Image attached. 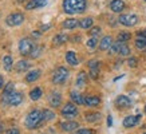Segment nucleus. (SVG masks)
<instances>
[{
  "mask_svg": "<svg viewBox=\"0 0 146 134\" xmlns=\"http://www.w3.org/2000/svg\"><path fill=\"white\" fill-rule=\"evenodd\" d=\"M87 83V74L84 71H80L76 76V86L78 87H84Z\"/></svg>",
  "mask_w": 146,
  "mask_h": 134,
  "instance_id": "18",
  "label": "nucleus"
},
{
  "mask_svg": "<svg viewBox=\"0 0 146 134\" xmlns=\"http://www.w3.org/2000/svg\"><path fill=\"white\" fill-rule=\"evenodd\" d=\"M66 60L67 63H70L71 66H76L78 64V58H76V54L74 51H68L66 54Z\"/></svg>",
  "mask_w": 146,
  "mask_h": 134,
  "instance_id": "21",
  "label": "nucleus"
},
{
  "mask_svg": "<svg viewBox=\"0 0 146 134\" xmlns=\"http://www.w3.org/2000/svg\"><path fill=\"white\" fill-rule=\"evenodd\" d=\"M118 20H119L121 24H123V26H126V27H133L138 23V16L137 15L127 13V15H121Z\"/></svg>",
  "mask_w": 146,
  "mask_h": 134,
  "instance_id": "9",
  "label": "nucleus"
},
{
  "mask_svg": "<svg viewBox=\"0 0 146 134\" xmlns=\"http://www.w3.org/2000/svg\"><path fill=\"white\" fill-rule=\"evenodd\" d=\"M70 97L75 105H82V103H84V98L80 95V93H78V91H71Z\"/></svg>",
  "mask_w": 146,
  "mask_h": 134,
  "instance_id": "20",
  "label": "nucleus"
},
{
  "mask_svg": "<svg viewBox=\"0 0 146 134\" xmlns=\"http://www.w3.org/2000/svg\"><path fill=\"white\" fill-rule=\"evenodd\" d=\"M97 44H98V39L95 36H93V38H90V39L87 40V47H90V48H94Z\"/></svg>",
  "mask_w": 146,
  "mask_h": 134,
  "instance_id": "33",
  "label": "nucleus"
},
{
  "mask_svg": "<svg viewBox=\"0 0 146 134\" xmlns=\"http://www.w3.org/2000/svg\"><path fill=\"white\" fill-rule=\"evenodd\" d=\"M113 38L111 36H105V38H102V40L99 42V50H102V51H106V50H109L113 46Z\"/></svg>",
  "mask_w": 146,
  "mask_h": 134,
  "instance_id": "14",
  "label": "nucleus"
},
{
  "mask_svg": "<svg viewBox=\"0 0 146 134\" xmlns=\"http://www.w3.org/2000/svg\"><path fill=\"white\" fill-rule=\"evenodd\" d=\"M3 130H4V126H3V123L0 122V133H3Z\"/></svg>",
  "mask_w": 146,
  "mask_h": 134,
  "instance_id": "44",
  "label": "nucleus"
},
{
  "mask_svg": "<svg viewBox=\"0 0 146 134\" xmlns=\"http://www.w3.org/2000/svg\"><path fill=\"white\" fill-rule=\"evenodd\" d=\"M7 134H20V131H19L18 129H15V127H13V129L8 130V131H7Z\"/></svg>",
  "mask_w": 146,
  "mask_h": 134,
  "instance_id": "41",
  "label": "nucleus"
},
{
  "mask_svg": "<svg viewBox=\"0 0 146 134\" xmlns=\"http://www.w3.org/2000/svg\"><path fill=\"white\" fill-rule=\"evenodd\" d=\"M13 89H15V85H13L12 82L7 83V85L4 86V89H3V99L7 98L11 93H13ZM3 99H1V101H3Z\"/></svg>",
  "mask_w": 146,
  "mask_h": 134,
  "instance_id": "25",
  "label": "nucleus"
},
{
  "mask_svg": "<svg viewBox=\"0 0 146 134\" xmlns=\"http://www.w3.org/2000/svg\"><path fill=\"white\" fill-rule=\"evenodd\" d=\"M75 134H93V130H90V129H79Z\"/></svg>",
  "mask_w": 146,
  "mask_h": 134,
  "instance_id": "38",
  "label": "nucleus"
},
{
  "mask_svg": "<svg viewBox=\"0 0 146 134\" xmlns=\"http://www.w3.org/2000/svg\"><path fill=\"white\" fill-rule=\"evenodd\" d=\"M135 47H137L138 50L146 51V38H139V36H138L137 40H135Z\"/></svg>",
  "mask_w": 146,
  "mask_h": 134,
  "instance_id": "29",
  "label": "nucleus"
},
{
  "mask_svg": "<svg viewBox=\"0 0 146 134\" xmlns=\"http://www.w3.org/2000/svg\"><path fill=\"white\" fill-rule=\"evenodd\" d=\"M84 118L87 122H97V121L101 119V114L99 113H86Z\"/></svg>",
  "mask_w": 146,
  "mask_h": 134,
  "instance_id": "27",
  "label": "nucleus"
},
{
  "mask_svg": "<svg viewBox=\"0 0 146 134\" xmlns=\"http://www.w3.org/2000/svg\"><path fill=\"white\" fill-rule=\"evenodd\" d=\"M110 8L113 12H121V11H123V8H125V3L122 0H111Z\"/></svg>",
  "mask_w": 146,
  "mask_h": 134,
  "instance_id": "16",
  "label": "nucleus"
},
{
  "mask_svg": "<svg viewBox=\"0 0 146 134\" xmlns=\"http://www.w3.org/2000/svg\"><path fill=\"white\" fill-rule=\"evenodd\" d=\"M42 47H40V46H35V48H34V51H32V54H31V56L32 58H38V56H39L40 55V52H42Z\"/></svg>",
  "mask_w": 146,
  "mask_h": 134,
  "instance_id": "34",
  "label": "nucleus"
},
{
  "mask_svg": "<svg viewBox=\"0 0 146 134\" xmlns=\"http://www.w3.org/2000/svg\"><path fill=\"white\" fill-rule=\"evenodd\" d=\"M44 122L46 121L43 118V111H40V110H32L27 115L26 121H24V125H26L27 129H38Z\"/></svg>",
  "mask_w": 146,
  "mask_h": 134,
  "instance_id": "2",
  "label": "nucleus"
},
{
  "mask_svg": "<svg viewBox=\"0 0 146 134\" xmlns=\"http://www.w3.org/2000/svg\"><path fill=\"white\" fill-rule=\"evenodd\" d=\"M39 35H40L39 32H32V36H39Z\"/></svg>",
  "mask_w": 146,
  "mask_h": 134,
  "instance_id": "45",
  "label": "nucleus"
},
{
  "mask_svg": "<svg viewBox=\"0 0 146 134\" xmlns=\"http://www.w3.org/2000/svg\"><path fill=\"white\" fill-rule=\"evenodd\" d=\"M115 103H117V106L121 107V109H127V107L131 106V101H130V98L126 97V95H119V97L117 98V101H115Z\"/></svg>",
  "mask_w": 146,
  "mask_h": 134,
  "instance_id": "11",
  "label": "nucleus"
},
{
  "mask_svg": "<svg viewBox=\"0 0 146 134\" xmlns=\"http://www.w3.org/2000/svg\"><path fill=\"white\" fill-rule=\"evenodd\" d=\"M68 78V70L66 67H58L52 74V82L55 85H63Z\"/></svg>",
  "mask_w": 146,
  "mask_h": 134,
  "instance_id": "4",
  "label": "nucleus"
},
{
  "mask_svg": "<svg viewBox=\"0 0 146 134\" xmlns=\"http://www.w3.org/2000/svg\"><path fill=\"white\" fill-rule=\"evenodd\" d=\"M43 118H44L46 122H47V121H52L54 118H55V114H54L51 110L46 109V110H43Z\"/></svg>",
  "mask_w": 146,
  "mask_h": 134,
  "instance_id": "31",
  "label": "nucleus"
},
{
  "mask_svg": "<svg viewBox=\"0 0 146 134\" xmlns=\"http://www.w3.org/2000/svg\"><path fill=\"white\" fill-rule=\"evenodd\" d=\"M101 103V98H98L95 95H87L84 98V105L86 106H91V107H95Z\"/></svg>",
  "mask_w": 146,
  "mask_h": 134,
  "instance_id": "15",
  "label": "nucleus"
},
{
  "mask_svg": "<svg viewBox=\"0 0 146 134\" xmlns=\"http://www.w3.org/2000/svg\"><path fill=\"white\" fill-rule=\"evenodd\" d=\"M60 127H62L63 131H72V130H75L76 127H79V125H78V122L68 121V122H63V123H60Z\"/></svg>",
  "mask_w": 146,
  "mask_h": 134,
  "instance_id": "17",
  "label": "nucleus"
},
{
  "mask_svg": "<svg viewBox=\"0 0 146 134\" xmlns=\"http://www.w3.org/2000/svg\"><path fill=\"white\" fill-rule=\"evenodd\" d=\"M110 54H119L122 56H126L130 54V48L127 47L126 43H122V42H114L113 46L109 48Z\"/></svg>",
  "mask_w": 146,
  "mask_h": 134,
  "instance_id": "5",
  "label": "nucleus"
},
{
  "mask_svg": "<svg viewBox=\"0 0 146 134\" xmlns=\"http://www.w3.org/2000/svg\"><path fill=\"white\" fill-rule=\"evenodd\" d=\"M93 19L91 18H84V19H80L79 20V27L84 28V30H87V28H91L93 27Z\"/></svg>",
  "mask_w": 146,
  "mask_h": 134,
  "instance_id": "26",
  "label": "nucleus"
},
{
  "mask_svg": "<svg viewBox=\"0 0 146 134\" xmlns=\"http://www.w3.org/2000/svg\"><path fill=\"white\" fill-rule=\"evenodd\" d=\"M111 123H113V119H111V117H109V118H107V125L111 126Z\"/></svg>",
  "mask_w": 146,
  "mask_h": 134,
  "instance_id": "43",
  "label": "nucleus"
},
{
  "mask_svg": "<svg viewBox=\"0 0 146 134\" xmlns=\"http://www.w3.org/2000/svg\"><path fill=\"white\" fill-rule=\"evenodd\" d=\"M15 68H16V71H18V72L27 71V70L30 68V63L27 62V60H20V62L16 63V66H15Z\"/></svg>",
  "mask_w": 146,
  "mask_h": 134,
  "instance_id": "24",
  "label": "nucleus"
},
{
  "mask_svg": "<svg viewBox=\"0 0 146 134\" xmlns=\"http://www.w3.org/2000/svg\"><path fill=\"white\" fill-rule=\"evenodd\" d=\"M3 66H4V68L7 70V71H9L11 68H12V58L11 56H4V59H3Z\"/></svg>",
  "mask_w": 146,
  "mask_h": 134,
  "instance_id": "30",
  "label": "nucleus"
},
{
  "mask_svg": "<svg viewBox=\"0 0 146 134\" xmlns=\"http://www.w3.org/2000/svg\"><path fill=\"white\" fill-rule=\"evenodd\" d=\"M35 42L31 40L30 38H24L19 42V51L23 56H27V55H31L34 48H35Z\"/></svg>",
  "mask_w": 146,
  "mask_h": 134,
  "instance_id": "3",
  "label": "nucleus"
},
{
  "mask_svg": "<svg viewBox=\"0 0 146 134\" xmlns=\"http://www.w3.org/2000/svg\"><path fill=\"white\" fill-rule=\"evenodd\" d=\"M137 35L139 36V38H146V30H142V31H138Z\"/></svg>",
  "mask_w": 146,
  "mask_h": 134,
  "instance_id": "40",
  "label": "nucleus"
},
{
  "mask_svg": "<svg viewBox=\"0 0 146 134\" xmlns=\"http://www.w3.org/2000/svg\"><path fill=\"white\" fill-rule=\"evenodd\" d=\"M76 26H79V22L76 20V19H67L63 22V27L67 28V30H72V28H75Z\"/></svg>",
  "mask_w": 146,
  "mask_h": 134,
  "instance_id": "23",
  "label": "nucleus"
},
{
  "mask_svg": "<svg viewBox=\"0 0 146 134\" xmlns=\"http://www.w3.org/2000/svg\"><path fill=\"white\" fill-rule=\"evenodd\" d=\"M98 75H99V68H91V70H90V76H91L93 79H97Z\"/></svg>",
  "mask_w": 146,
  "mask_h": 134,
  "instance_id": "35",
  "label": "nucleus"
},
{
  "mask_svg": "<svg viewBox=\"0 0 146 134\" xmlns=\"http://www.w3.org/2000/svg\"><path fill=\"white\" fill-rule=\"evenodd\" d=\"M39 76H40V70H32L26 75V80L27 82H35Z\"/></svg>",
  "mask_w": 146,
  "mask_h": 134,
  "instance_id": "22",
  "label": "nucleus"
},
{
  "mask_svg": "<svg viewBox=\"0 0 146 134\" xmlns=\"http://www.w3.org/2000/svg\"><path fill=\"white\" fill-rule=\"evenodd\" d=\"M47 4V0H30L26 4V9H36V8H42Z\"/></svg>",
  "mask_w": 146,
  "mask_h": 134,
  "instance_id": "10",
  "label": "nucleus"
},
{
  "mask_svg": "<svg viewBox=\"0 0 146 134\" xmlns=\"http://www.w3.org/2000/svg\"><path fill=\"white\" fill-rule=\"evenodd\" d=\"M145 111H146V107H145Z\"/></svg>",
  "mask_w": 146,
  "mask_h": 134,
  "instance_id": "46",
  "label": "nucleus"
},
{
  "mask_svg": "<svg viewBox=\"0 0 146 134\" xmlns=\"http://www.w3.org/2000/svg\"><path fill=\"white\" fill-rule=\"evenodd\" d=\"M48 102L52 107L60 106V103H62V95L59 93H51V95L48 97Z\"/></svg>",
  "mask_w": 146,
  "mask_h": 134,
  "instance_id": "12",
  "label": "nucleus"
},
{
  "mask_svg": "<svg viewBox=\"0 0 146 134\" xmlns=\"http://www.w3.org/2000/svg\"><path fill=\"white\" fill-rule=\"evenodd\" d=\"M139 117L141 115H129L123 119V126L125 127H134V126L138 123L139 121Z\"/></svg>",
  "mask_w": 146,
  "mask_h": 134,
  "instance_id": "13",
  "label": "nucleus"
},
{
  "mask_svg": "<svg viewBox=\"0 0 146 134\" xmlns=\"http://www.w3.org/2000/svg\"><path fill=\"white\" fill-rule=\"evenodd\" d=\"M42 89H39V87H36V89L31 90V93H30V98L32 99V101H38V99H40V97H42Z\"/></svg>",
  "mask_w": 146,
  "mask_h": 134,
  "instance_id": "28",
  "label": "nucleus"
},
{
  "mask_svg": "<svg viewBox=\"0 0 146 134\" xmlns=\"http://www.w3.org/2000/svg\"><path fill=\"white\" fill-rule=\"evenodd\" d=\"M24 22V16H23V13H19V12H15V13H11L7 16L5 19V23L8 24L9 27H16L19 24H22Z\"/></svg>",
  "mask_w": 146,
  "mask_h": 134,
  "instance_id": "7",
  "label": "nucleus"
},
{
  "mask_svg": "<svg viewBox=\"0 0 146 134\" xmlns=\"http://www.w3.org/2000/svg\"><path fill=\"white\" fill-rule=\"evenodd\" d=\"M90 34H91L93 36H98L99 34H101V28H99V27H93L91 31H90Z\"/></svg>",
  "mask_w": 146,
  "mask_h": 134,
  "instance_id": "36",
  "label": "nucleus"
},
{
  "mask_svg": "<svg viewBox=\"0 0 146 134\" xmlns=\"http://www.w3.org/2000/svg\"><path fill=\"white\" fill-rule=\"evenodd\" d=\"M87 7L86 0H63V9L66 13H82Z\"/></svg>",
  "mask_w": 146,
  "mask_h": 134,
  "instance_id": "1",
  "label": "nucleus"
},
{
  "mask_svg": "<svg viewBox=\"0 0 146 134\" xmlns=\"http://www.w3.org/2000/svg\"><path fill=\"white\" fill-rule=\"evenodd\" d=\"M67 40H68V36H67L66 34H59V35L54 36L52 43H54V46H60V44H63V43H66Z\"/></svg>",
  "mask_w": 146,
  "mask_h": 134,
  "instance_id": "19",
  "label": "nucleus"
},
{
  "mask_svg": "<svg viewBox=\"0 0 146 134\" xmlns=\"http://www.w3.org/2000/svg\"><path fill=\"white\" fill-rule=\"evenodd\" d=\"M23 102V95L18 91H13L5 99H3V103H7V105H11V106H18Z\"/></svg>",
  "mask_w": 146,
  "mask_h": 134,
  "instance_id": "6",
  "label": "nucleus"
},
{
  "mask_svg": "<svg viewBox=\"0 0 146 134\" xmlns=\"http://www.w3.org/2000/svg\"><path fill=\"white\" fill-rule=\"evenodd\" d=\"M127 64L130 67H135V66H137V59H135V58H130L127 60Z\"/></svg>",
  "mask_w": 146,
  "mask_h": 134,
  "instance_id": "39",
  "label": "nucleus"
},
{
  "mask_svg": "<svg viewBox=\"0 0 146 134\" xmlns=\"http://www.w3.org/2000/svg\"><path fill=\"white\" fill-rule=\"evenodd\" d=\"M62 115L66 117V118H74V117L78 115V109H76L75 103H66L64 106L62 107Z\"/></svg>",
  "mask_w": 146,
  "mask_h": 134,
  "instance_id": "8",
  "label": "nucleus"
},
{
  "mask_svg": "<svg viewBox=\"0 0 146 134\" xmlns=\"http://www.w3.org/2000/svg\"><path fill=\"white\" fill-rule=\"evenodd\" d=\"M131 35L129 34V32H121L119 35H118V42H122V43H126L127 40H130Z\"/></svg>",
  "mask_w": 146,
  "mask_h": 134,
  "instance_id": "32",
  "label": "nucleus"
},
{
  "mask_svg": "<svg viewBox=\"0 0 146 134\" xmlns=\"http://www.w3.org/2000/svg\"><path fill=\"white\" fill-rule=\"evenodd\" d=\"M3 83H4V79H3V76L0 75V90H1V87H3Z\"/></svg>",
  "mask_w": 146,
  "mask_h": 134,
  "instance_id": "42",
  "label": "nucleus"
},
{
  "mask_svg": "<svg viewBox=\"0 0 146 134\" xmlns=\"http://www.w3.org/2000/svg\"><path fill=\"white\" fill-rule=\"evenodd\" d=\"M89 67H90V70H91V68H99V62H98V60H90Z\"/></svg>",
  "mask_w": 146,
  "mask_h": 134,
  "instance_id": "37",
  "label": "nucleus"
}]
</instances>
